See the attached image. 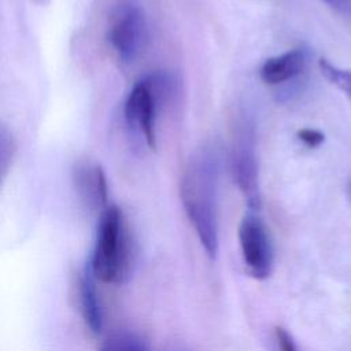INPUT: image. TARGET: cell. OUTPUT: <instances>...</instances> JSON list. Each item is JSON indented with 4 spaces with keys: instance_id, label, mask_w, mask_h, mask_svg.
<instances>
[{
    "instance_id": "obj_1",
    "label": "cell",
    "mask_w": 351,
    "mask_h": 351,
    "mask_svg": "<svg viewBox=\"0 0 351 351\" xmlns=\"http://www.w3.org/2000/svg\"><path fill=\"white\" fill-rule=\"evenodd\" d=\"M219 176V148L214 143H207L188 160L180 186L184 210L210 258H215L218 251Z\"/></svg>"
},
{
    "instance_id": "obj_2",
    "label": "cell",
    "mask_w": 351,
    "mask_h": 351,
    "mask_svg": "<svg viewBox=\"0 0 351 351\" xmlns=\"http://www.w3.org/2000/svg\"><path fill=\"white\" fill-rule=\"evenodd\" d=\"M133 266L134 244L126 219L119 207L107 206L100 213L89 269L103 282L122 284Z\"/></svg>"
},
{
    "instance_id": "obj_3",
    "label": "cell",
    "mask_w": 351,
    "mask_h": 351,
    "mask_svg": "<svg viewBox=\"0 0 351 351\" xmlns=\"http://www.w3.org/2000/svg\"><path fill=\"white\" fill-rule=\"evenodd\" d=\"M177 82L167 71H154L137 81L126 96V126L130 134L149 149L156 147L158 111L177 93Z\"/></svg>"
},
{
    "instance_id": "obj_4",
    "label": "cell",
    "mask_w": 351,
    "mask_h": 351,
    "mask_svg": "<svg viewBox=\"0 0 351 351\" xmlns=\"http://www.w3.org/2000/svg\"><path fill=\"white\" fill-rule=\"evenodd\" d=\"M230 148V171L233 181L251 210L261 207L259 166L256 155V129L254 118L243 111L234 123Z\"/></svg>"
},
{
    "instance_id": "obj_5",
    "label": "cell",
    "mask_w": 351,
    "mask_h": 351,
    "mask_svg": "<svg viewBox=\"0 0 351 351\" xmlns=\"http://www.w3.org/2000/svg\"><path fill=\"white\" fill-rule=\"evenodd\" d=\"M148 40V22L137 0H118L111 10L107 41L117 56L130 63L140 56Z\"/></svg>"
},
{
    "instance_id": "obj_6",
    "label": "cell",
    "mask_w": 351,
    "mask_h": 351,
    "mask_svg": "<svg viewBox=\"0 0 351 351\" xmlns=\"http://www.w3.org/2000/svg\"><path fill=\"white\" fill-rule=\"evenodd\" d=\"M239 240L248 273L258 280L267 278L273 269L274 254L263 221L252 213L247 214L239 228Z\"/></svg>"
},
{
    "instance_id": "obj_7",
    "label": "cell",
    "mask_w": 351,
    "mask_h": 351,
    "mask_svg": "<svg viewBox=\"0 0 351 351\" xmlns=\"http://www.w3.org/2000/svg\"><path fill=\"white\" fill-rule=\"evenodd\" d=\"M308 49L298 47L266 59L261 69V80L267 85H281L293 81L304 73L308 64Z\"/></svg>"
},
{
    "instance_id": "obj_8",
    "label": "cell",
    "mask_w": 351,
    "mask_h": 351,
    "mask_svg": "<svg viewBox=\"0 0 351 351\" xmlns=\"http://www.w3.org/2000/svg\"><path fill=\"white\" fill-rule=\"evenodd\" d=\"M74 184L81 200L90 210H104L108 185L103 169L93 162H81L74 169Z\"/></svg>"
},
{
    "instance_id": "obj_9",
    "label": "cell",
    "mask_w": 351,
    "mask_h": 351,
    "mask_svg": "<svg viewBox=\"0 0 351 351\" xmlns=\"http://www.w3.org/2000/svg\"><path fill=\"white\" fill-rule=\"evenodd\" d=\"M93 278L95 277L89 267L80 276L78 300L85 325L89 328L90 332L99 333L103 328V313Z\"/></svg>"
},
{
    "instance_id": "obj_10",
    "label": "cell",
    "mask_w": 351,
    "mask_h": 351,
    "mask_svg": "<svg viewBox=\"0 0 351 351\" xmlns=\"http://www.w3.org/2000/svg\"><path fill=\"white\" fill-rule=\"evenodd\" d=\"M99 351H149L147 341L132 330H118L107 336Z\"/></svg>"
},
{
    "instance_id": "obj_11",
    "label": "cell",
    "mask_w": 351,
    "mask_h": 351,
    "mask_svg": "<svg viewBox=\"0 0 351 351\" xmlns=\"http://www.w3.org/2000/svg\"><path fill=\"white\" fill-rule=\"evenodd\" d=\"M318 67L326 81H329L330 85L336 86L340 92H343L351 101V69H344L333 64L328 59H321Z\"/></svg>"
},
{
    "instance_id": "obj_12",
    "label": "cell",
    "mask_w": 351,
    "mask_h": 351,
    "mask_svg": "<svg viewBox=\"0 0 351 351\" xmlns=\"http://www.w3.org/2000/svg\"><path fill=\"white\" fill-rule=\"evenodd\" d=\"M15 152V141L7 126L0 123V182L4 178L12 162Z\"/></svg>"
},
{
    "instance_id": "obj_13",
    "label": "cell",
    "mask_w": 351,
    "mask_h": 351,
    "mask_svg": "<svg viewBox=\"0 0 351 351\" xmlns=\"http://www.w3.org/2000/svg\"><path fill=\"white\" fill-rule=\"evenodd\" d=\"M298 138L300 143H303L306 147L308 148H317L319 147L324 140H325V136L322 132L317 130V129H311V128H304V129H300L298 132Z\"/></svg>"
},
{
    "instance_id": "obj_14",
    "label": "cell",
    "mask_w": 351,
    "mask_h": 351,
    "mask_svg": "<svg viewBox=\"0 0 351 351\" xmlns=\"http://www.w3.org/2000/svg\"><path fill=\"white\" fill-rule=\"evenodd\" d=\"M276 340L280 351H299L292 336L284 328L276 329Z\"/></svg>"
},
{
    "instance_id": "obj_15",
    "label": "cell",
    "mask_w": 351,
    "mask_h": 351,
    "mask_svg": "<svg viewBox=\"0 0 351 351\" xmlns=\"http://www.w3.org/2000/svg\"><path fill=\"white\" fill-rule=\"evenodd\" d=\"M328 7L341 14L343 16L351 18V0H322Z\"/></svg>"
},
{
    "instance_id": "obj_16",
    "label": "cell",
    "mask_w": 351,
    "mask_h": 351,
    "mask_svg": "<svg viewBox=\"0 0 351 351\" xmlns=\"http://www.w3.org/2000/svg\"><path fill=\"white\" fill-rule=\"evenodd\" d=\"M348 195H350V197H351V181H350V184H348Z\"/></svg>"
}]
</instances>
